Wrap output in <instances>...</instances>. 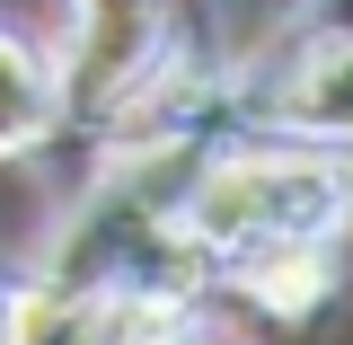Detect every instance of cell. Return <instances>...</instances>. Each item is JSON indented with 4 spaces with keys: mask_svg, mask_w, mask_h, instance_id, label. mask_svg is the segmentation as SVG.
<instances>
[{
    "mask_svg": "<svg viewBox=\"0 0 353 345\" xmlns=\"http://www.w3.org/2000/svg\"><path fill=\"white\" fill-rule=\"evenodd\" d=\"M168 0H71L62 9V124H97L124 106L159 62Z\"/></svg>",
    "mask_w": 353,
    "mask_h": 345,
    "instance_id": "6da1fadb",
    "label": "cell"
},
{
    "mask_svg": "<svg viewBox=\"0 0 353 345\" xmlns=\"http://www.w3.org/2000/svg\"><path fill=\"white\" fill-rule=\"evenodd\" d=\"M256 124L309 133V142H353V27H327L274 62V80H256Z\"/></svg>",
    "mask_w": 353,
    "mask_h": 345,
    "instance_id": "7a4b0ae2",
    "label": "cell"
},
{
    "mask_svg": "<svg viewBox=\"0 0 353 345\" xmlns=\"http://www.w3.org/2000/svg\"><path fill=\"white\" fill-rule=\"evenodd\" d=\"M53 133H62V62L36 36L0 27V169L36 160Z\"/></svg>",
    "mask_w": 353,
    "mask_h": 345,
    "instance_id": "3957f363",
    "label": "cell"
},
{
    "mask_svg": "<svg viewBox=\"0 0 353 345\" xmlns=\"http://www.w3.org/2000/svg\"><path fill=\"white\" fill-rule=\"evenodd\" d=\"M0 345H106V328H97V301L80 283H62V274L36 265L0 301Z\"/></svg>",
    "mask_w": 353,
    "mask_h": 345,
    "instance_id": "277c9868",
    "label": "cell"
},
{
    "mask_svg": "<svg viewBox=\"0 0 353 345\" xmlns=\"http://www.w3.org/2000/svg\"><path fill=\"white\" fill-rule=\"evenodd\" d=\"M194 345H212V337H194Z\"/></svg>",
    "mask_w": 353,
    "mask_h": 345,
    "instance_id": "5b68a950",
    "label": "cell"
}]
</instances>
